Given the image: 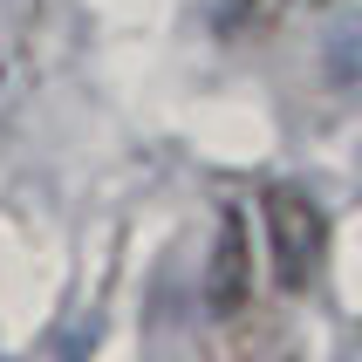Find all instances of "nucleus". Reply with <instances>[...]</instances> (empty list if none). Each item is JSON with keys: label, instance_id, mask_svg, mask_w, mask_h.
Returning a JSON list of instances; mask_svg holds the SVG:
<instances>
[{"label": "nucleus", "instance_id": "nucleus-1", "mask_svg": "<svg viewBox=\"0 0 362 362\" xmlns=\"http://www.w3.org/2000/svg\"><path fill=\"white\" fill-rule=\"evenodd\" d=\"M322 246H328V226H322V205L294 192V185H274L267 192V260H274V281L287 294H301L322 267Z\"/></svg>", "mask_w": 362, "mask_h": 362}, {"label": "nucleus", "instance_id": "nucleus-2", "mask_svg": "<svg viewBox=\"0 0 362 362\" xmlns=\"http://www.w3.org/2000/svg\"><path fill=\"white\" fill-rule=\"evenodd\" d=\"M322 76L342 96H362V0H342L322 21Z\"/></svg>", "mask_w": 362, "mask_h": 362}, {"label": "nucleus", "instance_id": "nucleus-3", "mask_svg": "<svg viewBox=\"0 0 362 362\" xmlns=\"http://www.w3.org/2000/svg\"><path fill=\"white\" fill-rule=\"evenodd\" d=\"M246 301V233H240V212H226L219 226V274H212V308L233 315Z\"/></svg>", "mask_w": 362, "mask_h": 362}, {"label": "nucleus", "instance_id": "nucleus-4", "mask_svg": "<svg viewBox=\"0 0 362 362\" xmlns=\"http://www.w3.org/2000/svg\"><path fill=\"white\" fill-rule=\"evenodd\" d=\"M294 0H212V21H219V35L246 41V35H267V28H281V14Z\"/></svg>", "mask_w": 362, "mask_h": 362}]
</instances>
